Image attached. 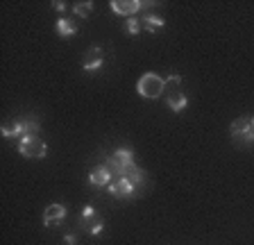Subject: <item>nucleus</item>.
Instances as JSON below:
<instances>
[{
	"label": "nucleus",
	"instance_id": "obj_20",
	"mask_svg": "<svg viewBox=\"0 0 254 245\" xmlns=\"http://www.w3.org/2000/svg\"><path fill=\"white\" fill-rule=\"evenodd\" d=\"M252 125H254V118H252Z\"/></svg>",
	"mask_w": 254,
	"mask_h": 245
},
{
	"label": "nucleus",
	"instance_id": "obj_13",
	"mask_svg": "<svg viewBox=\"0 0 254 245\" xmlns=\"http://www.w3.org/2000/svg\"><path fill=\"white\" fill-rule=\"evenodd\" d=\"M55 32H57V37L68 39V37L77 34V25H75L73 18H59L57 25H55Z\"/></svg>",
	"mask_w": 254,
	"mask_h": 245
},
{
	"label": "nucleus",
	"instance_id": "obj_7",
	"mask_svg": "<svg viewBox=\"0 0 254 245\" xmlns=\"http://www.w3.org/2000/svg\"><path fill=\"white\" fill-rule=\"evenodd\" d=\"M109 193L114 197H118V200H132V197L141 195V191H138L127 177H116V180L109 184Z\"/></svg>",
	"mask_w": 254,
	"mask_h": 245
},
{
	"label": "nucleus",
	"instance_id": "obj_6",
	"mask_svg": "<svg viewBox=\"0 0 254 245\" xmlns=\"http://www.w3.org/2000/svg\"><path fill=\"white\" fill-rule=\"evenodd\" d=\"M18 152L27 159H43L48 155V145L41 136H25L18 141Z\"/></svg>",
	"mask_w": 254,
	"mask_h": 245
},
{
	"label": "nucleus",
	"instance_id": "obj_4",
	"mask_svg": "<svg viewBox=\"0 0 254 245\" xmlns=\"http://www.w3.org/2000/svg\"><path fill=\"white\" fill-rule=\"evenodd\" d=\"M105 164H107V168L114 173V180H116V177H125V173L134 166V152L127 148H118L116 152H111V155L107 157Z\"/></svg>",
	"mask_w": 254,
	"mask_h": 245
},
{
	"label": "nucleus",
	"instance_id": "obj_16",
	"mask_svg": "<svg viewBox=\"0 0 254 245\" xmlns=\"http://www.w3.org/2000/svg\"><path fill=\"white\" fill-rule=\"evenodd\" d=\"M143 23L141 21H138V18H127V23H125V34H127V37H136V34L138 32H141V30H143Z\"/></svg>",
	"mask_w": 254,
	"mask_h": 245
},
{
	"label": "nucleus",
	"instance_id": "obj_8",
	"mask_svg": "<svg viewBox=\"0 0 254 245\" xmlns=\"http://www.w3.org/2000/svg\"><path fill=\"white\" fill-rule=\"evenodd\" d=\"M105 57H107V50L102 48V46H93V48L84 55V59H82V68H84L86 73H93V70L102 68Z\"/></svg>",
	"mask_w": 254,
	"mask_h": 245
},
{
	"label": "nucleus",
	"instance_id": "obj_3",
	"mask_svg": "<svg viewBox=\"0 0 254 245\" xmlns=\"http://www.w3.org/2000/svg\"><path fill=\"white\" fill-rule=\"evenodd\" d=\"M136 91L138 96L154 100V98H161L166 91V80H161L157 73H143L136 82Z\"/></svg>",
	"mask_w": 254,
	"mask_h": 245
},
{
	"label": "nucleus",
	"instance_id": "obj_11",
	"mask_svg": "<svg viewBox=\"0 0 254 245\" xmlns=\"http://www.w3.org/2000/svg\"><path fill=\"white\" fill-rule=\"evenodd\" d=\"M66 218V207L64 204H50L43 211V225L46 227H53V225H62Z\"/></svg>",
	"mask_w": 254,
	"mask_h": 245
},
{
	"label": "nucleus",
	"instance_id": "obj_12",
	"mask_svg": "<svg viewBox=\"0 0 254 245\" xmlns=\"http://www.w3.org/2000/svg\"><path fill=\"white\" fill-rule=\"evenodd\" d=\"M166 105L173 112H184L186 105H189V98H186L184 91H173V93H166Z\"/></svg>",
	"mask_w": 254,
	"mask_h": 245
},
{
	"label": "nucleus",
	"instance_id": "obj_17",
	"mask_svg": "<svg viewBox=\"0 0 254 245\" xmlns=\"http://www.w3.org/2000/svg\"><path fill=\"white\" fill-rule=\"evenodd\" d=\"M180 86H182V77H180V75H170L168 80H166V91H164V93L180 91Z\"/></svg>",
	"mask_w": 254,
	"mask_h": 245
},
{
	"label": "nucleus",
	"instance_id": "obj_1",
	"mask_svg": "<svg viewBox=\"0 0 254 245\" xmlns=\"http://www.w3.org/2000/svg\"><path fill=\"white\" fill-rule=\"evenodd\" d=\"M229 136H232L234 148L238 150H250L254 148V125L250 116H238L236 121L229 125Z\"/></svg>",
	"mask_w": 254,
	"mask_h": 245
},
{
	"label": "nucleus",
	"instance_id": "obj_14",
	"mask_svg": "<svg viewBox=\"0 0 254 245\" xmlns=\"http://www.w3.org/2000/svg\"><path fill=\"white\" fill-rule=\"evenodd\" d=\"M143 27H145L148 32H159V30L164 27V18L157 16V14H148V16L143 18Z\"/></svg>",
	"mask_w": 254,
	"mask_h": 245
},
{
	"label": "nucleus",
	"instance_id": "obj_19",
	"mask_svg": "<svg viewBox=\"0 0 254 245\" xmlns=\"http://www.w3.org/2000/svg\"><path fill=\"white\" fill-rule=\"evenodd\" d=\"M53 7H55V9H57V11H66V2H62V0H59V2H57V0H55V2H53Z\"/></svg>",
	"mask_w": 254,
	"mask_h": 245
},
{
	"label": "nucleus",
	"instance_id": "obj_10",
	"mask_svg": "<svg viewBox=\"0 0 254 245\" xmlns=\"http://www.w3.org/2000/svg\"><path fill=\"white\" fill-rule=\"evenodd\" d=\"M89 182L93 184V186H109L111 182H114V173L107 168V164H100L95 166V168H91L89 173Z\"/></svg>",
	"mask_w": 254,
	"mask_h": 245
},
{
	"label": "nucleus",
	"instance_id": "obj_15",
	"mask_svg": "<svg viewBox=\"0 0 254 245\" xmlns=\"http://www.w3.org/2000/svg\"><path fill=\"white\" fill-rule=\"evenodd\" d=\"M73 11L79 18H89L91 14H93V2H91V0H86V2H75Z\"/></svg>",
	"mask_w": 254,
	"mask_h": 245
},
{
	"label": "nucleus",
	"instance_id": "obj_18",
	"mask_svg": "<svg viewBox=\"0 0 254 245\" xmlns=\"http://www.w3.org/2000/svg\"><path fill=\"white\" fill-rule=\"evenodd\" d=\"M64 241H66L68 245H77V236H75V234H66V239H64Z\"/></svg>",
	"mask_w": 254,
	"mask_h": 245
},
{
	"label": "nucleus",
	"instance_id": "obj_5",
	"mask_svg": "<svg viewBox=\"0 0 254 245\" xmlns=\"http://www.w3.org/2000/svg\"><path fill=\"white\" fill-rule=\"evenodd\" d=\"M77 225L82 227V232H86V234H91V236H98L102 232V227H105V218H102L91 204H86V207L82 209V216H79Z\"/></svg>",
	"mask_w": 254,
	"mask_h": 245
},
{
	"label": "nucleus",
	"instance_id": "obj_9",
	"mask_svg": "<svg viewBox=\"0 0 254 245\" xmlns=\"http://www.w3.org/2000/svg\"><path fill=\"white\" fill-rule=\"evenodd\" d=\"M143 5H145V2H141V0H111L109 2L114 14H118V16H129V18H132Z\"/></svg>",
	"mask_w": 254,
	"mask_h": 245
},
{
	"label": "nucleus",
	"instance_id": "obj_2",
	"mask_svg": "<svg viewBox=\"0 0 254 245\" xmlns=\"http://www.w3.org/2000/svg\"><path fill=\"white\" fill-rule=\"evenodd\" d=\"M0 132H2L5 139H16V136H21V139H25V136H37V134L41 132V122H39L37 118H32V116L14 118V121L5 122V125L0 127Z\"/></svg>",
	"mask_w": 254,
	"mask_h": 245
}]
</instances>
